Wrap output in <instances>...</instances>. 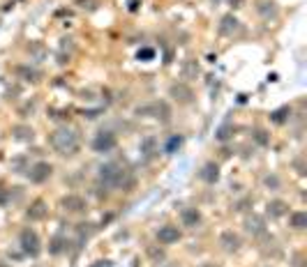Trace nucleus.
I'll list each match as a JSON object with an SVG mask.
<instances>
[{"label":"nucleus","mask_w":307,"mask_h":267,"mask_svg":"<svg viewBox=\"0 0 307 267\" xmlns=\"http://www.w3.org/2000/svg\"><path fill=\"white\" fill-rule=\"evenodd\" d=\"M97 182L104 189H122V191H127L134 184V175H132V171L127 169L125 163L106 161L97 171Z\"/></svg>","instance_id":"obj_1"},{"label":"nucleus","mask_w":307,"mask_h":267,"mask_svg":"<svg viewBox=\"0 0 307 267\" xmlns=\"http://www.w3.org/2000/svg\"><path fill=\"white\" fill-rule=\"evenodd\" d=\"M49 145L55 154H60V157H74L79 152V134L74 131L72 127L63 124V127H55L53 131L49 134Z\"/></svg>","instance_id":"obj_2"},{"label":"nucleus","mask_w":307,"mask_h":267,"mask_svg":"<svg viewBox=\"0 0 307 267\" xmlns=\"http://www.w3.org/2000/svg\"><path fill=\"white\" fill-rule=\"evenodd\" d=\"M134 113L139 115V118H152L160 124H169L173 118V111H171V106H169L166 99H155V102H148V104H143V106H136Z\"/></svg>","instance_id":"obj_3"},{"label":"nucleus","mask_w":307,"mask_h":267,"mask_svg":"<svg viewBox=\"0 0 307 267\" xmlns=\"http://www.w3.org/2000/svg\"><path fill=\"white\" fill-rule=\"evenodd\" d=\"M19 247L25 256H30V258L40 256L42 253V240H40V235H37V230H33V228H23V230L19 232Z\"/></svg>","instance_id":"obj_4"},{"label":"nucleus","mask_w":307,"mask_h":267,"mask_svg":"<svg viewBox=\"0 0 307 267\" xmlns=\"http://www.w3.org/2000/svg\"><path fill=\"white\" fill-rule=\"evenodd\" d=\"M116 145H118V139L113 131H97L90 148H93V152H97V154H109L116 150Z\"/></svg>","instance_id":"obj_5"},{"label":"nucleus","mask_w":307,"mask_h":267,"mask_svg":"<svg viewBox=\"0 0 307 267\" xmlns=\"http://www.w3.org/2000/svg\"><path fill=\"white\" fill-rule=\"evenodd\" d=\"M242 226H245L247 235H252V238H266L268 235V223L261 214H254V212L247 214L245 221H242Z\"/></svg>","instance_id":"obj_6"},{"label":"nucleus","mask_w":307,"mask_h":267,"mask_svg":"<svg viewBox=\"0 0 307 267\" xmlns=\"http://www.w3.org/2000/svg\"><path fill=\"white\" fill-rule=\"evenodd\" d=\"M217 32L222 37H236L242 32V23L238 21L236 14H224L220 19V25H217Z\"/></svg>","instance_id":"obj_7"},{"label":"nucleus","mask_w":307,"mask_h":267,"mask_svg":"<svg viewBox=\"0 0 307 267\" xmlns=\"http://www.w3.org/2000/svg\"><path fill=\"white\" fill-rule=\"evenodd\" d=\"M51 175H53V166H51L49 161H37L28 169V180H30L33 184H44Z\"/></svg>","instance_id":"obj_8"},{"label":"nucleus","mask_w":307,"mask_h":267,"mask_svg":"<svg viewBox=\"0 0 307 267\" xmlns=\"http://www.w3.org/2000/svg\"><path fill=\"white\" fill-rule=\"evenodd\" d=\"M182 232L178 226H173V223H164V226L157 230V242L162 244V247H171V244L180 242Z\"/></svg>","instance_id":"obj_9"},{"label":"nucleus","mask_w":307,"mask_h":267,"mask_svg":"<svg viewBox=\"0 0 307 267\" xmlns=\"http://www.w3.org/2000/svg\"><path fill=\"white\" fill-rule=\"evenodd\" d=\"M169 97H171L173 102H178V104H192V102H194V90H192L185 81H180V83H173L171 88H169Z\"/></svg>","instance_id":"obj_10"},{"label":"nucleus","mask_w":307,"mask_h":267,"mask_svg":"<svg viewBox=\"0 0 307 267\" xmlns=\"http://www.w3.org/2000/svg\"><path fill=\"white\" fill-rule=\"evenodd\" d=\"M220 247H222V251H227V253H238L242 249V240L238 232H233L229 228V230L220 232Z\"/></svg>","instance_id":"obj_11"},{"label":"nucleus","mask_w":307,"mask_h":267,"mask_svg":"<svg viewBox=\"0 0 307 267\" xmlns=\"http://www.w3.org/2000/svg\"><path fill=\"white\" fill-rule=\"evenodd\" d=\"M60 208L70 214H81V212H86L88 203H86V198L79 196V193H67V196H63Z\"/></svg>","instance_id":"obj_12"},{"label":"nucleus","mask_w":307,"mask_h":267,"mask_svg":"<svg viewBox=\"0 0 307 267\" xmlns=\"http://www.w3.org/2000/svg\"><path fill=\"white\" fill-rule=\"evenodd\" d=\"M201 221H203V214H201V210L199 208H182L180 210V223L185 228H199L201 226Z\"/></svg>","instance_id":"obj_13"},{"label":"nucleus","mask_w":307,"mask_h":267,"mask_svg":"<svg viewBox=\"0 0 307 267\" xmlns=\"http://www.w3.org/2000/svg\"><path fill=\"white\" fill-rule=\"evenodd\" d=\"M254 10H257V14L261 16L263 21H275L277 16H280V10H277L275 0H257Z\"/></svg>","instance_id":"obj_14"},{"label":"nucleus","mask_w":307,"mask_h":267,"mask_svg":"<svg viewBox=\"0 0 307 267\" xmlns=\"http://www.w3.org/2000/svg\"><path fill=\"white\" fill-rule=\"evenodd\" d=\"M25 217L30 219V221H44L49 217V205H46V201H42V198L33 201L28 205V210H25Z\"/></svg>","instance_id":"obj_15"},{"label":"nucleus","mask_w":307,"mask_h":267,"mask_svg":"<svg viewBox=\"0 0 307 267\" xmlns=\"http://www.w3.org/2000/svg\"><path fill=\"white\" fill-rule=\"evenodd\" d=\"M12 139L19 143H33L35 141V129L30 124H14L12 127Z\"/></svg>","instance_id":"obj_16"},{"label":"nucleus","mask_w":307,"mask_h":267,"mask_svg":"<svg viewBox=\"0 0 307 267\" xmlns=\"http://www.w3.org/2000/svg\"><path fill=\"white\" fill-rule=\"evenodd\" d=\"M266 214L270 219H282L289 214V203L287 201H280V198H275V201H268L266 205Z\"/></svg>","instance_id":"obj_17"},{"label":"nucleus","mask_w":307,"mask_h":267,"mask_svg":"<svg viewBox=\"0 0 307 267\" xmlns=\"http://www.w3.org/2000/svg\"><path fill=\"white\" fill-rule=\"evenodd\" d=\"M199 178H201L206 184H215L217 180H220V166H217L215 161H206L201 166V171H199Z\"/></svg>","instance_id":"obj_18"},{"label":"nucleus","mask_w":307,"mask_h":267,"mask_svg":"<svg viewBox=\"0 0 307 267\" xmlns=\"http://www.w3.org/2000/svg\"><path fill=\"white\" fill-rule=\"evenodd\" d=\"M199 74H201V70H199L197 60L187 58V60H182V62H180V79H185V83H187V81H194Z\"/></svg>","instance_id":"obj_19"},{"label":"nucleus","mask_w":307,"mask_h":267,"mask_svg":"<svg viewBox=\"0 0 307 267\" xmlns=\"http://www.w3.org/2000/svg\"><path fill=\"white\" fill-rule=\"evenodd\" d=\"M291 113H293V109L287 104V106H280V109L270 111V115H268V118H270L272 124H287L289 120H291Z\"/></svg>","instance_id":"obj_20"},{"label":"nucleus","mask_w":307,"mask_h":267,"mask_svg":"<svg viewBox=\"0 0 307 267\" xmlns=\"http://www.w3.org/2000/svg\"><path fill=\"white\" fill-rule=\"evenodd\" d=\"M139 150H141V152L146 154L148 159L155 157V154L160 152V141H157V136H146V139H141V145H139Z\"/></svg>","instance_id":"obj_21"},{"label":"nucleus","mask_w":307,"mask_h":267,"mask_svg":"<svg viewBox=\"0 0 307 267\" xmlns=\"http://www.w3.org/2000/svg\"><path fill=\"white\" fill-rule=\"evenodd\" d=\"M16 74H19V79H23L25 83H40V79H42V72H37L35 67H30V64H23V67H19V70H16Z\"/></svg>","instance_id":"obj_22"},{"label":"nucleus","mask_w":307,"mask_h":267,"mask_svg":"<svg viewBox=\"0 0 307 267\" xmlns=\"http://www.w3.org/2000/svg\"><path fill=\"white\" fill-rule=\"evenodd\" d=\"M289 226L293 228V230H305L307 228V212H302V210H296V212L289 214Z\"/></svg>","instance_id":"obj_23"},{"label":"nucleus","mask_w":307,"mask_h":267,"mask_svg":"<svg viewBox=\"0 0 307 267\" xmlns=\"http://www.w3.org/2000/svg\"><path fill=\"white\" fill-rule=\"evenodd\" d=\"M146 256L150 258V262H155V265H162V262L166 260V251H164V247H160V244H148Z\"/></svg>","instance_id":"obj_24"},{"label":"nucleus","mask_w":307,"mask_h":267,"mask_svg":"<svg viewBox=\"0 0 307 267\" xmlns=\"http://www.w3.org/2000/svg\"><path fill=\"white\" fill-rule=\"evenodd\" d=\"M63 251H67V238L63 235H53L49 242V253L51 256H60Z\"/></svg>","instance_id":"obj_25"},{"label":"nucleus","mask_w":307,"mask_h":267,"mask_svg":"<svg viewBox=\"0 0 307 267\" xmlns=\"http://www.w3.org/2000/svg\"><path fill=\"white\" fill-rule=\"evenodd\" d=\"M182 143H185V139H182L180 134H173L171 139H169V141H166V143H164V148H162V152H164V154H176L178 150L182 148Z\"/></svg>","instance_id":"obj_26"},{"label":"nucleus","mask_w":307,"mask_h":267,"mask_svg":"<svg viewBox=\"0 0 307 267\" xmlns=\"http://www.w3.org/2000/svg\"><path fill=\"white\" fill-rule=\"evenodd\" d=\"M233 139V124H222L220 129L215 131V141H220V143H227V141Z\"/></svg>","instance_id":"obj_27"},{"label":"nucleus","mask_w":307,"mask_h":267,"mask_svg":"<svg viewBox=\"0 0 307 267\" xmlns=\"http://www.w3.org/2000/svg\"><path fill=\"white\" fill-rule=\"evenodd\" d=\"M263 184H266V189H270V191H280L282 189V180H280V175L270 173L263 178Z\"/></svg>","instance_id":"obj_28"},{"label":"nucleus","mask_w":307,"mask_h":267,"mask_svg":"<svg viewBox=\"0 0 307 267\" xmlns=\"http://www.w3.org/2000/svg\"><path fill=\"white\" fill-rule=\"evenodd\" d=\"M28 53H30V58H35V60H42L46 55V49L40 44V42H33L30 46H28Z\"/></svg>","instance_id":"obj_29"},{"label":"nucleus","mask_w":307,"mask_h":267,"mask_svg":"<svg viewBox=\"0 0 307 267\" xmlns=\"http://www.w3.org/2000/svg\"><path fill=\"white\" fill-rule=\"evenodd\" d=\"M12 189H14V187H12ZM12 189L0 187V208H7V205L14 201V193H12Z\"/></svg>","instance_id":"obj_30"},{"label":"nucleus","mask_w":307,"mask_h":267,"mask_svg":"<svg viewBox=\"0 0 307 267\" xmlns=\"http://www.w3.org/2000/svg\"><path fill=\"white\" fill-rule=\"evenodd\" d=\"M76 5H79L81 10L93 12V10H97V5H100V0H76Z\"/></svg>","instance_id":"obj_31"},{"label":"nucleus","mask_w":307,"mask_h":267,"mask_svg":"<svg viewBox=\"0 0 307 267\" xmlns=\"http://www.w3.org/2000/svg\"><path fill=\"white\" fill-rule=\"evenodd\" d=\"M254 141H257L259 145H268L270 143V136H268L263 129H257V131H254Z\"/></svg>","instance_id":"obj_32"},{"label":"nucleus","mask_w":307,"mask_h":267,"mask_svg":"<svg viewBox=\"0 0 307 267\" xmlns=\"http://www.w3.org/2000/svg\"><path fill=\"white\" fill-rule=\"evenodd\" d=\"M293 169H296L298 175H305V159H302V157H296V159H293Z\"/></svg>","instance_id":"obj_33"},{"label":"nucleus","mask_w":307,"mask_h":267,"mask_svg":"<svg viewBox=\"0 0 307 267\" xmlns=\"http://www.w3.org/2000/svg\"><path fill=\"white\" fill-rule=\"evenodd\" d=\"M155 55V51L152 49H146V51H139V58H152Z\"/></svg>","instance_id":"obj_34"},{"label":"nucleus","mask_w":307,"mask_h":267,"mask_svg":"<svg viewBox=\"0 0 307 267\" xmlns=\"http://www.w3.org/2000/svg\"><path fill=\"white\" fill-rule=\"evenodd\" d=\"M139 10V0H130V12H136Z\"/></svg>","instance_id":"obj_35"},{"label":"nucleus","mask_w":307,"mask_h":267,"mask_svg":"<svg viewBox=\"0 0 307 267\" xmlns=\"http://www.w3.org/2000/svg\"><path fill=\"white\" fill-rule=\"evenodd\" d=\"M212 5H220V3H224V0H210Z\"/></svg>","instance_id":"obj_36"}]
</instances>
